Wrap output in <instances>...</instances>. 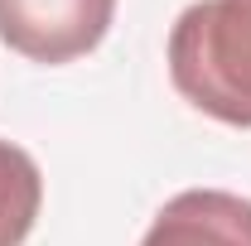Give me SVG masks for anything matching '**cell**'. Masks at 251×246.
Returning a JSON list of instances; mask_svg holds the SVG:
<instances>
[{
    "label": "cell",
    "mask_w": 251,
    "mask_h": 246,
    "mask_svg": "<svg viewBox=\"0 0 251 246\" xmlns=\"http://www.w3.org/2000/svg\"><path fill=\"white\" fill-rule=\"evenodd\" d=\"M44 208V174L29 150L0 140V246H25Z\"/></svg>",
    "instance_id": "cell-4"
},
{
    "label": "cell",
    "mask_w": 251,
    "mask_h": 246,
    "mask_svg": "<svg viewBox=\"0 0 251 246\" xmlns=\"http://www.w3.org/2000/svg\"><path fill=\"white\" fill-rule=\"evenodd\" d=\"M116 20V0H0V44L29 63H73L92 53Z\"/></svg>",
    "instance_id": "cell-2"
},
{
    "label": "cell",
    "mask_w": 251,
    "mask_h": 246,
    "mask_svg": "<svg viewBox=\"0 0 251 246\" xmlns=\"http://www.w3.org/2000/svg\"><path fill=\"white\" fill-rule=\"evenodd\" d=\"M169 82L193 111L251 130V0H193L169 29Z\"/></svg>",
    "instance_id": "cell-1"
},
{
    "label": "cell",
    "mask_w": 251,
    "mask_h": 246,
    "mask_svg": "<svg viewBox=\"0 0 251 246\" xmlns=\"http://www.w3.org/2000/svg\"><path fill=\"white\" fill-rule=\"evenodd\" d=\"M140 246H251V198L227 188H184L155 213Z\"/></svg>",
    "instance_id": "cell-3"
}]
</instances>
